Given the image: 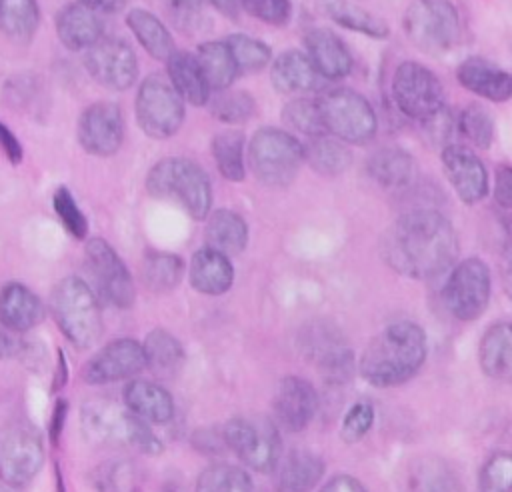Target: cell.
Listing matches in <instances>:
<instances>
[{"mask_svg":"<svg viewBox=\"0 0 512 492\" xmlns=\"http://www.w3.org/2000/svg\"><path fill=\"white\" fill-rule=\"evenodd\" d=\"M380 252L394 272L414 280H430L456 262L458 236L440 212L410 210L390 224Z\"/></svg>","mask_w":512,"mask_h":492,"instance_id":"1","label":"cell"},{"mask_svg":"<svg viewBox=\"0 0 512 492\" xmlns=\"http://www.w3.org/2000/svg\"><path fill=\"white\" fill-rule=\"evenodd\" d=\"M426 334L414 322L386 326L364 348L358 370L376 388H390L410 380L426 360Z\"/></svg>","mask_w":512,"mask_h":492,"instance_id":"2","label":"cell"},{"mask_svg":"<svg viewBox=\"0 0 512 492\" xmlns=\"http://www.w3.org/2000/svg\"><path fill=\"white\" fill-rule=\"evenodd\" d=\"M84 434L100 446L132 448L142 454H160L162 442L150 430L148 422L136 416L126 404L112 400H92L82 408Z\"/></svg>","mask_w":512,"mask_h":492,"instance_id":"3","label":"cell"},{"mask_svg":"<svg viewBox=\"0 0 512 492\" xmlns=\"http://www.w3.org/2000/svg\"><path fill=\"white\" fill-rule=\"evenodd\" d=\"M146 190L154 198L178 202L194 220H204L212 206L206 172L196 162L180 156L158 160L146 176Z\"/></svg>","mask_w":512,"mask_h":492,"instance_id":"4","label":"cell"},{"mask_svg":"<svg viewBox=\"0 0 512 492\" xmlns=\"http://www.w3.org/2000/svg\"><path fill=\"white\" fill-rule=\"evenodd\" d=\"M50 312L74 348H90L102 336L104 326L96 294L78 276H66L54 286Z\"/></svg>","mask_w":512,"mask_h":492,"instance_id":"5","label":"cell"},{"mask_svg":"<svg viewBox=\"0 0 512 492\" xmlns=\"http://www.w3.org/2000/svg\"><path fill=\"white\" fill-rule=\"evenodd\" d=\"M304 158V146L280 128H260L248 144V166L258 182L266 186H288Z\"/></svg>","mask_w":512,"mask_h":492,"instance_id":"6","label":"cell"},{"mask_svg":"<svg viewBox=\"0 0 512 492\" xmlns=\"http://www.w3.org/2000/svg\"><path fill=\"white\" fill-rule=\"evenodd\" d=\"M408 40L426 54H442L456 46L460 18L450 0H412L404 12Z\"/></svg>","mask_w":512,"mask_h":492,"instance_id":"7","label":"cell"},{"mask_svg":"<svg viewBox=\"0 0 512 492\" xmlns=\"http://www.w3.org/2000/svg\"><path fill=\"white\" fill-rule=\"evenodd\" d=\"M44 464L42 434L28 420H10L0 426V482L22 488L32 482Z\"/></svg>","mask_w":512,"mask_h":492,"instance_id":"8","label":"cell"},{"mask_svg":"<svg viewBox=\"0 0 512 492\" xmlns=\"http://www.w3.org/2000/svg\"><path fill=\"white\" fill-rule=\"evenodd\" d=\"M316 104L326 132L342 142L364 144L376 134V114L362 94L350 88H334L324 92Z\"/></svg>","mask_w":512,"mask_h":492,"instance_id":"9","label":"cell"},{"mask_svg":"<svg viewBox=\"0 0 512 492\" xmlns=\"http://www.w3.org/2000/svg\"><path fill=\"white\" fill-rule=\"evenodd\" d=\"M224 444L252 470L272 472L280 460L278 426L264 416H236L226 422Z\"/></svg>","mask_w":512,"mask_h":492,"instance_id":"10","label":"cell"},{"mask_svg":"<svg viewBox=\"0 0 512 492\" xmlns=\"http://www.w3.org/2000/svg\"><path fill=\"white\" fill-rule=\"evenodd\" d=\"M136 120L154 140L174 136L184 122V100L168 78L152 74L144 78L136 94Z\"/></svg>","mask_w":512,"mask_h":492,"instance_id":"11","label":"cell"},{"mask_svg":"<svg viewBox=\"0 0 512 492\" xmlns=\"http://www.w3.org/2000/svg\"><path fill=\"white\" fill-rule=\"evenodd\" d=\"M490 302V272L480 258H466L444 284V304L462 322L482 316Z\"/></svg>","mask_w":512,"mask_h":492,"instance_id":"12","label":"cell"},{"mask_svg":"<svg viewBox=\"0 0 512 492\" xmlns=\"http://www.w3.org/2000/svg\"><path fill=\"white\" fill-rule=\"evenodd\" d=\"M396 106L410 118L426 120L444 106V88L438 76L418 62H402L392 80Z\"/></svg>","mask_w":512,"mask_h":492,"instance_id":"13","label":"cell"},{"mask_svg":"<svg viewBox=\"0 0 512 492\" xmlns=\"http://www.w3.org/2000/svg\"><path fill=\"white\" fill-rule=\"evenodd\" d=\"M86 264L96 290L116 308H130L134 302L132 276L118 252L104 238L86 242Z\"/></svg>","mask_w":512,"mask_h":492,"instance_id":"14","label":"cell"},{"mask_svg":"<svg viewBox=\"0 0 512 492\" xmlns=\"http://www.w3.org/2000/svg\"><path fill=\"white\" fill-rule=\"evenodd\" d=\"M84 64L98 84L116 92L128 90L138 78L136 54L122 38L102 36L86 50Z\"/></svg>","mask_w":512,"mask_h":492,"instance_id":"15","label":"cell"},{"mask_svg":"<svg viewBox=\"0 0 512 492\" xmlns=\"http://www.w3.org/2000/svg\"><path fill=\"white\" fill-rule=\"evenodd\" d=\"M302 352L332 382H346L354 370V354L338 328L326 322L310 324L300 336Z\"/></svg>","mask_w":512,"mask_h":492,"instance_id":"16","label":"cell"},{"mask_svg":"<svg viewBox=\"0 0 512 492\" xmlns=\"http://www.w3.org/2000/svg\"><path fill=\"white\" fill-rule=\"evenodd\" d=\"M146 366L144 346L134 338H118L100 348L86 364L82 378L88 384H110L126 380Z\"/></svg>","mask_w":512,"mask_h":492,"instance_id":"17","label":"cell"},{"mask_svg":"<svg viewBox=\"0 0 512 492\" xmlns=\"http://www.w3.org/2000/svg\"><path fill=\"white\" fill-rule=\"evenodd\" d=\"M124 140V118L114 102L90 104L78 118V142L92 156H112Z\"/></svg>","mask_w":512,"mask_h":492,"instance_id":"18","label":"cell"},{"mask_svg":"<svg viewBox=\"0 0 512 492\" xmlns=\"http://www.w3.org/2000/svg\"><path fill=\"white\" fill-rule=\"evenodd\" d=\"M442 166L448 182L462 202L476 204L488 192V176L482 160L468 148L448 144L442 150Z\"/></svg>","mask_w":512,"mask_h":492,"instance_id":"19","label":"cell"},{"mask_svg":"<svg viewBox=\"0 0 512 492\" xmlns=\"http://www.w3.org/2000/svg\"><path fill=\"white\" fill-rule=\"evenodd\" d=\"M318 410V394L314 386L300 376L280 380L274 394V414L288 432L304 430Z\"/></svg>","mask_w":512,"mask_h":492,"instance_id":"20","label":"cell"},{"mask_svg":"<svg viewBox=\"0 0 512 492\" xmlns=\"http://www.w3.org/2000/svg\"><path fill=\"white\" fill-rule=\"evenodd\" d=\"M56 32L68 50H88L104 36V20L96 10L72 2L58 12Z\"/></svg>","mask_w":512,"mask_h":492,"instance_id":"21","label":"cell"},{"mask_svg":"<svg viewBox=\"0 0 512 492\" xmlns=\"http://www.w3.org/2000/svg\"><path fill=\"white\" fill-rule=\"evenodd\" d=\"M456 76L466 90L492 102H504L512 96V74L480 56L460 62Z\"/></svg>","mask_w":512,"mask_h":492,"instance_id":"22","label":"cell"},{"mask_svg":"<svg viewBox=\"0 0 512 492\" xmlns=\"http://www.w3.org/2000/svg\"><path fill=\"white\" fill-rule=\"evenodd\" d=\"M306 50L312 66L322 78H344L352 70V56L344 42L328 28H314L306 34Z\"/></svg>","mask_w":512,"mask_h":492,"instance_id":"23","label":"cell"},{"mask_svg":"<svg viewBox=\"0 0 512 492\" xmlns=\"http://www.w3.org/2000/svg\"><path fill=\"white\" fill-rule=\"evenodd\" d=\"M44 318L42 300L24 284L8 282L0 288V324L12 332H26Z\"/></svg>","mask_w":512,"mask_h":492,"instance_id":"24","label":"cell"},{"mask_svg":"<svg viewBox=\"0 0 512 492\" xmlns=\"http://www.w3.org/2000/svg\"><path fill=\"white\" fill-rule=\"evenodd\" d=\"M324 474V462L308 452L294 450L280 458L274 466L276 492H310Z\"/></svg>","mask_w":512,"mask_h":492,"instance_id":"25","label":"cell"},{"mask_svg":"<svg viewBox=\"0 0 512 492\" xmlns=\"http://www.w3.org/2000/svg\"><path fill=\"white\" fill-rule=\"evenodd\" d=\"M234 282V268L230 258L210 246H204L194 252L190 262V284L194 290L218 296L228 292Z\"/></svg>","mask_w":512,"mask_h":492,"instance_id":"26","label":"cell"},{"mask_svg":"<svg viewBox=\"0 0 512 492\" xmlns=\"http://www.w3.org/2000/svg\"><path fill=\"white\" fill-rule=\"evenodd\" d=\"M478 360L488 378L512 384V322H496L484 332Z\"/></svg>","mask_w":512,"mask_h":492,"instance_id":"27","label":"cell"},{"mask_svg":"<svg viewBox=\"0 0 512 492\" xmlns=\"http://www.w3.org/2000/svg\"><path fill=\"white\" fill-rule=\"evenodd\" d=\"M124 404L148 424H164L174 416V400L166 388L148 380H132L126 384Z\"/></svg>","mask_w":512,"mask_h":492,"instance_id":"28","label":"cell"},{"mask_svg":"<svg viewBox=\"0 0 512 492\" xmlns=\"http://www.w3.org/2000/svg\"><path fill=\"white\" fill-rule=\"evenodd\" d=\"M166 62L168 80L180 94V98L194 106H204L210 100V86L196 56H192L190 52L176 50Z\"/></svg>","mask_w":512,"mask_h":492,"instance_id":"29","label":"cell"},{"mask_svg":"<svg viewBox=\"0 0 512 492\" xmlns=\"http://www.w3.org/2000/svg\"><path fill=\"white\" fill-rule=\"evenodd\" d=\"M272 84L278 92H306L320 84V74L312 66L310 58L298 50L282 52L270 70Z\"/></svg>","mask_w":512,"mask_h":492,"instance_id":"30","label":"cell"},{"mask_svg":"<svg viewBox=\"0 0 512 492\" xmlns=\"http://www.w3.org/2000/svg\"><path fill=\"white\" fill-rule=\"evenodd\" d=\"M366 170L382 188H404L412 182L416 164L406 150L384 146L368 158Z\"/></svg>","mask_w":512,"mask_h":492,"instance_id":"31","label":"cell"},{"mask_svg":"<svg viewBox=\"0 0 512 492\" xmlns=\"http://www.w3.org/2000/svg\"><path fill=\"white\" fill-rule=\"evenodd\" d=\"M204 234L206 246L226 256L240 254L248 244V226L244 218L226 208H220L208 216Z\"/></svg>","mask_w":512,"mask_h":492,"instance_id":"32","label":"cell"},{"mask_svg":"<svg viewBox=\"0 0 512 492\" xmlns=\"http://www.w3.org/2000/svg\"><path fill=\"white\" fill-rule=\"evenodd\" d=\"M408 492H464V486L450 464L422 456L408 470Z\"/></svg>","mask_w":512,"mask_h":492,"instance_id":"33","label":"cell"},{"mask_svg":"<svg viewBox=\"0 0 512 492\" xmlns=\"http://www.w3.org/2000/svg\"><path fill=\"white\" fill-rule=\"evenodd\" d=\"M126 24L152 58L168 60L176 52L172 34L152 12L144 8H132L126 14Z\"/></svg>","mask_w":512,"mask_h":492,"instance_id":"34","label":"cell"},{"mask_svg":"<svg viewBox=\"0 0 512 492\" xmlns=\"http://www.w3.org/2000/svg\"><path fill=\"white\" fill-rule=\"evenodd\" d=\"M196 60L206 76L210 90H226L238 74L236 62L224 40H210L200 44Z\"/></svg>","mask_w":512,"mask_h":492,"instance_id":"35","label":"cell"},{"mask_svg":"<svg viewBox=\"0 0 512 492\" xmlns=\"http://www.w3.org/2000/svg\"><path fill=\"white\" fill-rule=\"evenodd\" d=\"M40 22L36 0H0V32L14 42H28Z\"/></svg>","mask_w":512,"mask_h":492,"instance_id":"36","label":"cell"},{"mask_svg":"<svg viewBox=\"0 0 512 492\" xmlns=\"http://www.w3.org/2000/svg\"><path fill=\"white\" fill-rule=\"evenodd\" d=\"M92 484L98 492H140L144 478L136 462L118 458L96 466L92 470Z\"/></svg>","mask_w":512,"mask_h":492,"instance_id":"37","label":"cell"},{"mask_svg":"<svg viewBox=\"0 0 512 492\" xmlns=\"http://www.w3.org/2000/svg\"><path fill=\"white\" fill-rule=\"evenodd\" d=\"M142 346L146 354V366L162 376L178 372L184 362V348L168 330H152Z\"/></svg>","mask_w":512,"mask_h":492,"instance_id":"38","label":"cell"},{"mask_svg":"<svg viewBox=\"0 0 512 492\" xmlns=\"http://www.w3.org/2000/svg\"><path fill=\"white\" fill-rule=\"evenodd\" d=\"M324 10L328 18L348 30L362 32L370 38H386L388 26L378 16L366 12L350 0H324Z\"/></svg>","mask_w":512,"mask_h":492,"instance_id":"39","label":"cell"},{"mask_svg":"<svg viewBox=\"0 0 512 492\" xmlns=\"http://www.w3.org/2000/svg\"><path fill=\"white\" fill-rule=\"evenodd\" d=\"M304 156L308 158L310 166L324 176L342 174L352 164V154L344 146V142L336 138H328L326 134L312 138L308 150H304Z\"/></svg>","mask_w":512,"mask_h":492,"instance_id":"40","label":"cell"},{"mask_svg":"<svg viewBox=\"0 0 512 492\" xmlns=\"http://www.w3.org/2000/svg\"><path fill=\"white\" fill-rule=\"evenodd\" d=\"M212 156L220 174L230 182L244 180V134L238 130H226L214 136Z\"/></svg>","mask_w":512,"mask_h":492,"instance_id":"41","label":"cell"},{"mask_svg":"<svg viewBox=\"0 0 512 492\" xmlns=\"http://www.w3.org/2000/svg\"><path fill=\"white\" fill-rule=\"evenodd\" d=\"M184 274V262L176 254L148 252L142 262V280L154 292H166L178 286Z\"/></svg>","mask_w":512,"mask_h":492,"instance_id":"42","label":"cell"},{"mask_svg":"<svg viewBox=\"0 0 512 492\" xmlns=\"http://www.w3.org/2000/svg\"><path fill=\"white\" fill-rule=\"evenodd\" d=\"M194 492H254V484L246 470L232 464H214L198 476Z\"/></svg>","mask_w":512,"mask_h":492,"instance_id":"43","label":"cell"},{"mask_svg":"<svg viewBox=\"0 0 512 492\" xmlns=\"http://www.w3.org/2000/svg\"><path fill=\"white\" fill-rule=\"evenodd\" d=\"M224 42L230 48V54L236 62L238 72H248V74L258 72L272 58L270 48L258 38H252V36H246V34H232Z\"/></svg>","mask_w":512,"mask_h":492,"instance_id":"44","label":"cell"},{"mask_svg":"<svg viewBox=\"0 0 512 492\" xmlns=\"http://www.w3.org/2000/svg\"><path fill=\"white\" fill-rule=\"evenodd\" d=\"M460 134L468 138L474 146L486 150L494 138V120L492 114L482 104H468L456 122Z\"/></svg>","mask_w":512,"mask_h":492,"instance_id":"45","label":"cell"},{"mask_svg":"<svg viewBox=\"0 0 512 492\" xmlns=\"http://www.w3.org/2000/svg\"><path fill=\"white\" fill-rule=\"evenodd\" d=\"M254 98L244 90H220L212 100V114L226 124H242L254 114Z\"/></svg>","mask_w":512,"mask_h":492,"instance_id":"46","label":"cell"},{"mask_svg":"<svg viewBox=\"0 0 512 492\" xmlns=\"http://www.w3.org/2000/svg\"><path fill=\"white\" fill-rule=\"evenodd\" d=\"M282 118L288 126H292L294 130H298L310 138L326 134L316 100H306V98L292 100L290 104H286Z\"/></svg>","mask_w":512,"mask_h":492,"instance_id":"47","label":"cell"},{"mask_svg":"<svg viewBox=\"0 0 512 492\" xmlns=\"http://www.w3.org/2000/svg\"><path fill=\"white\" fill-rule=\"evenodd\" d=\"M478 492H512V452H494L484 462Z\"/></svg>","mask_w":512,"mask_h":492,"instance_id":"48","label":"cell"},{"mask_svg":"<svg viewBox=\"0 0 512 492\" xmlns=\"http://www.w3.org/2000/svg\"><path fill=\"white\" fill-rule=\"evenodd\" d=\"M52 204H54V210L62 222V226L78 240H82L88 232V222H86V216L84 212L80 210V206L76 204L72 192L66 188V186H60L56 188L54 196H52Z\"/></svg>","mask_w":512,"mask_h":492,"instance_id":"49","label":"cell"},{"mask_svg":"<svg viewBox=\"0 0 512 492\" xmlns=\"http://www.w3.org/2000/svg\"><path fill=\"white\" fill-rule=\"evenodd\" d=\"M374 424V408L370 402H356L348 408L344 414L342 426H340V436L344 442H358L366 436V432Z\"/></svg>","mask_w":512,"mask_h":492,"instance_id":"50","label":"cell"},{"mask_svg":"<svg viewBox=\"0 0 512 492\" xmlns=\"http://www.w3.org/2000/svg\"><path fill=\"white\" fill-rule=\"evenodd\" d=\"M238 2L250 16L272 26H284L292 14L290 0H238Z\"/></svg>","mask_w":512,"mask_h":492,"instance_id":"51","label":"cell"},{"mask_svg":"<svg viewBox=\"0 0 512 492\" xmlns=\"http://www.w3.org/2000/svg\"><path fill=\"white\" fill-rule=\"evenodd\" d=\"M494 198L502 208H512V166H500L496 170Z\"/></svg>","mask_w":512,"mask_h":492,"instance_id":"52","label":"cell"},{"mask_svg":"<svg viewBox=\"0 0 512 492\" xmlns=\"http://www.w3.org/2000/svg\"><path fill=\"white\" fill-rule=\"evenodd\" d=\"M320 492H366V488L354 478V476H348V474H340V476H334L330 478Z\"/></svg>","mask_w":512,"mask_h":492,"instance_id":"53","label":"cell"},{"mask_svg":"<svg viewBox=\"0 0 512 492\" xmlns=\"http://www.w3.org/2000/svg\"><path fill=\"white\" fill-rule=\"evenodd\" d=\"M0 148L4 150V154L10 158V162L18 164L22 160V146L18 142V138L10 132L8 126H4L0 122Z\"/></svg>","mask_w":512,"mask_h":492,"instance_id":"54","label":"cell"},{"mask_svg":"<svg viewBox=\"0 0 512 492\" xmlns=\"http://www.w3.org/2000/svg\"><path fill=\"white\" fill-rule=\"evenodd\" d=\"M14 334L16 332H12L0 324V358H12L18 354L20 340Z\"/></svg>","mask_w":512,"mask_h":492,"instance_id":"55","label":"cell"},{"mask_svg":"<svg viewBox=\"0 0 512 492\" xmlns=\"http://www.w3.org/2000/svg\"><path fill=\"white\" fill-rule=\"evenodd\" d=\"M502 284L512 300V238L506 242L502 252Z\"/></svg>","mask_w":512,"mask_h":492,"instance_id":"56","label":"cell"},{"mask_svg":"<svg viewBox=\"0 0 512 492\" xmlns=\"http://www.w3.org/2000/svg\"><path fill=\"white\" fill-rule=\"evenodd\" d=\"M78 2L96 10L98 14H116L126 6V0H78Z\"/></svg>","mask_w":512,"mask_h":492,"instance_id":"57","label":"cell"},{"mask_svg":"<svg viewBox=\"0 0 512 492\" xmlns=\"http://www.w3.org/2000/svg\"><path fill=\"white\" fill-rule=\"evenodd\" d=\"M170 12H174V14H178V16H190V14H194L198 8H200V4H202V0H160Z\"/></svg>","mask_w":512,"mask_h":492,"instance_id":"58","label":"cell"},{"mask_svg":"<svg viewBox=\"0 0 512 492\" xmlns=\"http://www.w3.org/2000/svg\"><path fill=\"white\" fill-rule=\"evenodd\" d=\"M64 420H66V400H58V404L54 408V416H52V426H50V434H52L54 442L58 440V434L62 430Z\"/></svg>","mask_w":512,"mask_h":492,"instance_id":"59","label":"cell"},{"mask_svg":"<svg viewBox=\"0 0 512 492\" xmlns=\"http://www.w3.org/2000/svg\"><path fill=\"white\" fill-rule=\"evenodd\" d=\"M218 12H222L224 16H230V18H234L236 14H238V6H240V2L238 0H208Z\"/></svg>","mask_w":512,"mask_h":492,"instance_id":"60","label":"cell"},{"mask_svg":"<svg viewBox=\"0 0 512 492\" xmlns=\"http://www.w3.org/2000/svg\"><path fill=\"white\" fill-rule=\"evenodd\" d=\"M0 492H10V486H6V484L0 482Z\"/></svg>","mask_w":512,"mask_h":492,"instance_id":"61","label":"cell"}]
</instances>
